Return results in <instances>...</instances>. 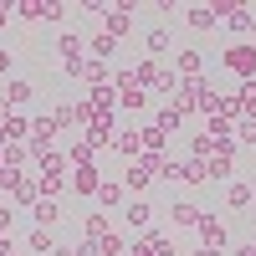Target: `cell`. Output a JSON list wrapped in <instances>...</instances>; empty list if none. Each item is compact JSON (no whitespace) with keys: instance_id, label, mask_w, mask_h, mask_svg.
<instances>
[{"instance_id":"cell-1","label":"cell","mask_w":256,"mask_h":256,"mask_svg":"<svg viewBox=\"0 0 256 256\" xmlns=\"http://www.w3.org/2000/svg\"><path fill=\"white\" fill-rule=\"evenodd\" d=\"M220 67H226L230 77L251 82V77H256V41H230V46L220 52Z\"/></svg>"},{"instance_id":"cell-2","label":"cell","mask_w":256,"mask_h":256,"mask_svg":"<svg viewBox=\"0 0 256 256\" xmlns=\"http://www.w3.org/2000/svg\"><path fill=\"white\" fill-rule=\"evenodd\" d=\"M113 92H118V108H123V113H144V108H148V88H138L134 72H118V77H113Z\"/></svg>"},{"instance_id":"cell-3","label":"cell","mask_w":256,"mask_h":256,"mask_svg":"<svg viewBox=\"0 0 256 256\" xmlns=\"http://www.w3.org/2000/svg\"><path fill=\"white\" fill-rule=\"evenodd\" d=\"M113 154H118V159H128V164H138V159H144V134H138L134 123H123V128H118Z\"/></svg>"},{"instance_id":"cell-4","label":"cell","mask_w":256,"mask_h":256,"mask_svg":"<svg viewBox=\"0 0 256 256\" xmlns=\"http://www.w3.org/2000/svg\"><path fill=\"white\" fill-rule=\"evenodd\" d=\"M98 190H102V169H98V164L72 169V195H77V200H88V205H92V200H98Z\"/></svg>"},{"instance_id":"cell-5","label":"cell","mask_w":256,"mask_h":256,"mask_svg":"<svg viewBox=\"0 0 256 256\" xmlns=\"http://www.w3.org/2000/svg\"><path fill=\"white\" fill-rule=\"evenodd\" d=\"M200 246H210V251H226L230 246V230H226V220H216V216H200Z\"/></svg>"},{"instance_id":"cell-6","label":"cell","mask_w":256,"mask_h":256,"mask_svg":"<svg viewBox=\"0 0 256 256\" xmlns=\"http://www.w3.org/2000/svg\"><path fill=\"white\" fill-rule=\"evenodd\" d=\"M6 200L20 205V210H36V205H41V184L26 180V174H16V184H10V195H6Z\"/></svg>"},{"instance_id":"cell-7","label":"cell","mask_w":256,"mask_h":256,"mask_svg":"<svg viewBox=\"0 0 256 256\" xmlns=\"http://www.w3.org/2000/svg\"><path fill=\"white\" fill-rule=\"evenodd\" d=\"M226 31H230V36H241V41H246V36L256 31V10L246 6V0H236V10L226 16Z\"/></svg>"},{"instance_id":"cell-8","label":"cell","mask_w":256,"mask_h":256,"mask_svg":"<svg viewBox=\"0 0 256 256\" xmlns=\"http://www.w3.org/2000/svg\"><path fill=\"white\" fill-rule=\"evenodd\" d=\"M31 98H36V82H26V77H10V88H6L10 113H26V108H31Z\"/></svg>"},{"instance_id":"cell-9","label":"cell","mask_w":256,"mask_h":256,"mask_svg":"<svg viewBox=\"0 0 256 256\" xmlns=\"http://www.w3.org/2000/svg\"><path fill=\"white\" fill-rule=\"evenodd\" d=\"M134 31V0H118V6L108 10V36L118 41V36H128Z\"/></svg>"},{"instance_id":"cell-10","label":"cell","mask_w":256,"mask_h":256,"mask_svg":"<svg viewBox=\"0 0 256 256\" xmlns=\"http://www.w3.org/2000/svg\"><path fill=\"white\" fill-rule=\"evenodd\" d=\"M184 26L205 36V31H216V26H220V16H216V6H190V10H184Z\"/></svg>"},{"instance_id":"cell-11","label":"cell","mask_w":256,"mask_h":256,"mask_svg":"<svg viewBox=\"0 0 256 256\" xmlns=\"http://www.w3.org/2000/svg\"><path fill=\"white\" fill-rule=\"evenodd\" d=\"M174 72H180V77H205V52H200V46H184V52L174 56Z\"/></svg>"},{"instance_id":"cell-12","label":"cell","mask_w":256,"mask_h":256,"mask_svg":"<svg viewBox=\"0 0 256 256\" xmlns=\"http://www.w3.org/2000/svg\"><path fill=\"white\" fill-rule=\"evenodd\" d=\"M0 134H6V144H31V118L26 113H10L6 123H0Z\"/></svg>"},{"instance_id":"cell-13","label":"cell","mask_w":256,"mask_h":256,"mask_svg":"<svg viewBox=\"0 0 256 256\" xmlns=\"http://www.w3.org/2000/svg\"><path fill=\"white\" fill-rule=\"evenodd\" d=\"M62 241H56V230H41V226H31V236H26V251L31 256H52Z\"/></svg>"},{"instance_id":"cell-14","label":"cell","mask_w":256,"mask_h":256,"mask_svg":"<svg viewBox=\"0 0 256 256\" xmlns=\"http://www.w3.org/2000/svg\"><path fill=\"white\" fill-rule=\"evenodd\" d=\"M200 216H205V210H195L190 200H174V205H169V220H174V230H190V226H200Z\"/></svg>"},{"instance_id":"cell-15","label":"cell","mask_w":256,"mask_h":256,"mask_svg":"<svg viewBox=\"0 0 256 256\" xmlns=\"http://www.w3.org/2000/svg\"><path fill=\"white\" fill-rule=\"evenodd\" d=\"M108 216H102V210H88V216H82V241H102V236H108Z\"/></svg>"},{"instance_id":"cell-16","label":"cell","mask_w":256,"mask_h":256,"mask_svg":"<svg viewBox=\"0 0 256 256\" xmlns=\"http://www.w3.org/2000/svg\"><path fill=\"white\" fill-rule=\"evenodd\" d=\"M123 220L134 226V230H148V226H154V205H148V200H134V205L123 210Z\"/></svg>"},{"instance_id":"cell-17","label":"cell","mask_w":256,"mask_h":256,"mask_svg":"<svg viewBox=\"0 0 256 256\" xmlns=\"http://www.w3.org/2000/svg\"><path fill=\"white\" fill-rule=\"evenodd\" d=\"M205 169H210V184H216V180H230V174H236V154H210Z\"/></svg>"},{"instance_id":"cell-18","label":"cell","mask_w":256,"mask_h":256,"mask_svg":"<svg viewBox=\"0 0 256 256\" xmlns=\"http://www.w3.org/2000/svg\"><path fill=\"white\" fill-rule=\"evenodd\" d=\"M31 220H36L41 230H56V220H62V205H56V200H41V205L31 210Z\"/></svg>"},{"instance_id":"cell-19","label":"cell","mask_w":256,"mask_h":256,"mask_svg":"<svg viewBox=\"0 0 256 256\" xmlns=\"http://www.w3.org/2000/svg\"><path fill=\"white\" fill-rule=\"evenodd\" d=\"M154 128H164V134H180V128H184V113L174 108V102H164V108L154 113Z\"/></svg>"},{"instance_id":"cell-20","label":"cell","mask_w":256,"mask_h":256,"mask_svg":"<svg viewBox=\"0 0 256 256\" xmlns=\"http://www.w3.org/2000/svg\"><path fill=\"white\" fill-rule=\"evenodd\" d=\"M0 159H6V169H16V174H20V169L31 164V148H26V144H6V148H0Z\"/></svg>"},{"instance_id":"cell-21","label":"cell","mask_w":256,"mask_h":256,"mask_svg":"<svg viewBox=\"0 0 256 256\" xmlns=\"http://www.w3.org/2000/svg\"><path fill=\"white\" fill-rule=\"evenodd\" d=\"M169 46H174V36H169L164 26H154V31H148V36H144V52H148V56H164Z\"/></svg>"},{"instance_id":"cell-22","label":"cell","mask_w":256,"mask_h":256,"mask_svg":"<svg viewBox=\"0 0 256 256\" xmlns=\"http://www.w3.org/2000/svg\"><path fill=\"white\" fill-rule=\"evenodd\" d=\"M88 102H92V113H113L118 108V92L113 88H88Z\"/></svg>"},{"instance_id":"cell-23","label":"cell","mask_w":256,"mask_h":256,"mask_svg":"<svg viewBox=\"0 0 256 256\" xmlns=\"http://www.w3.org/2000/svg\"><path fill=\"white\" fill-rule=\"evenodd\" d=\"M88 164H98V154H92V148H88V144L77 138V144L67 148V169H88Z\"/></svg>"},{"instance_id":"cell-24","label":"cell","mask_w":256,"mask_h":256,"mask_svg":"<svg viewBox=\"0 0 256 256\" xmlns=\"http://www.w3.org/2000/svg\"><path fill=\"white\" fill-rule=\"evenodd\" d=\"M236 98H241V118H251V123H256V77H251V82H241Z\"/></svg>"},{"instance_id":"cell-25","label":"cell","mask_w":256,"mask_h":256,"mask_svg":"<svg viewBox=\"0 0 256 256\" xmlns=\"http://www.w3.org/2000/svg\"><path fill=\"white\" fill-rule=\"evenodd\" d=\"M138 134H144V154H164V144H169V134H164V128H154V123H148V128H138Z\"/></svg>"},{"instance_id":"cell-26","label":"cell","mask_w":256,"mask_h":256,"mask_svg":"<svg viewBox=\"0 0 256 256\" xmlns=\"http://www.w3.org/2000/svg\"><path fill=\"white\" fill-rule=\"evenodd\" d=\"M88 52H92V62H102V67H108V56L118 52V41H113L108 31H102V36H92V46H88Z\"/></svg>"},{"instance_id":"cell-27","label":"cell","mask_w":256,"mask_h":256,"mask_svg":"<svg viewBox=\"0 0 256 256\" xmlns=\"http://www.w3.org/2000/svg\"><path fill=\"white\" fill-rule=\"evenodd\" d=\"M159 72H164V67H154V56H144L138 67H134V77H138V88H148V92H154V82H159Z\"/></svg>"},{"instance_id":"cell-28","label":"cell","mask_w":256,"mask_h":256,"mask_svg":"<svg viewBox=\"0 0 256 256\" xmlns=\"http://www.w3.org/2000/svg\"><path fill=\"white\" fill-rule=\"evenodd\" d=\"M56 56H62V62H72V56H88V46H82V36H72V31H67V36L56 41Z\"/></svg>"},{"instance_id":"cell-29","label":"cell","mask_w":256,"mask_h":256,"mask_svg":"<svg viewBox=\"0 0 256 256\" xmlns=\"http://www.w3.org/2000/svg\"><path fill=\"white\" fill-rule=\"evenodd\" d=\"M123 195H128V190H123L118 180H102V190H98V205H102V210H113V205H118Z\"/></svg>"},{"instance_id":"cell-30","label":"cell","mask_w":256,"mask_h":256,"mask_svg":"<svg viewBox=\"0 0 256 256\" xmlns=\"http://www.w3.org/2000/svg\"><path fill=\"white\" fill-rule=\"evenodd\" d=\"M16 16L26 26H36V20H46V0H26V6H16Z\"/></svg>"},{"instance_id":"cell-31","label":"cell","mask_w":256,"mask_h":256,"mask_svg":"<svg viewBox=\"0 0 256 256\" xmlns=\"http://www.w3.org/2000/svg\"><path fill=\"white\" fill-rule=\"evenodd\" d=\"M226 205L230 210H246L251 205V184H226Z\"/></svg>"},{"instance_id":"cell-32","label":"cell","mask_w":256,"mask_h":256,"mask_svg":"<svg viewBox=\"0 0 256 256\" xmlns=\"http://www.w3.org/2000/svg\"><path fill=\"white\" fill-rule=\"evenodd\" d=\"M98 251H102V256H128V241L118 236V230H108V236L98 241Z\"/></svg>"},{"instance_id":"cell-33","label":"cell","mask_w":256,"mask_h":256,"mask_svg":"<svg viewBox=\"0 0 256 256\" xmlns=\"http://www.w3.org/2000/svg\"><path fill=\"white\" fill-rule=\"evenodd\" d=\"M88 67H92V56H72V62H62V72H67L72 82H88Z\"/></svg>"},{"instance_id":"cell-34","label":"cell","mask_w":256,"mask_h":256,"mask_svg":"<svg viewBox=\"0 0 256 256\" xmlns=\"http://www.w3.org/2000/svg\"><path fill=\"white\" fill-rule=\"evenodd\" d=\"M52 118H56V128H72V123H82V118H77V102H56V108H52Z\"/></svg>"},{"instance_id":"cell-35","label":"cell","mask_w":256,"mask_h":256,"mask_svg":"<svg viewBox=\"0 0 256 256\" xmlns=\"http://www.w3.org/2000/svg\"><path fill=\"white\" fill-rule=\"evenodd\" d=\"M190 154H195V159H210V154H216V138H210V134H195V138H190Z\"/></svg>"},{"instance_id":"cell-36","label":"cell","mask_w":256,"mask_h":256,"mask_svg":"<svg viewBox=\"0 0 256 256\" xmlns=\"http://www.w3.org/2000/svg\"><path fill=\"white\" fill-rule=\"evenodd\" d=\"M77 10H82V16H92V20H98V16H102V20H108V10H113V6H108V0H82V6H77Z\"/></svg>"},{"instance_id":"cell-37","label":"cell","mask_w":256,"mask_h":256,"mask_svg":"<svg viewBox=\"0 0 256 256\" xmlns=\"http://www.w3.org/2000/svg\"><path fill=\"white\" fill-rule=\"evenodd\" d=\"M148 246H154V256H174V236H159V230H154Z\"/></svg>"},{"instance_id":"cell-38","label":"cell","mask_w":256,"mask_h":256,"mask_svg":"<svg viewBox=\"0 0 256 256\" xmlns=\"http://www.w3.org/2000/svg\"><path fill=\"white\" fill-rule=\"evenodd\" d=\"M236 138H241L246 148H256V123H251V118H241V123H236Z\"/></svg>"},{"instance_id":"cell-39","label":"cell","mask_w":256,"mask_h":256,"mask_svg":"<svg viewBox=\"0 0 256 256\" xmlns=\"http://www.w3.org/2000/svg\"><path fill=\"white\" fill-rule=\"evenodd\" d=\"M10 210H16L10 200H0V236H10Z\"/></svg>"},{"instance_id":"cell-40","label":"cell","mask_w":256,"mask_h":256,"mask_svg":"<svg viewBox=\"0 0 256 256\" xmlns=\"http://www.w3.org/2000/svg\"><path fill=\"white\" fill-rule=\"evenodd\" d=\"M46 20H67V6H62V0H46Z\"/></svg>"},{"instance_id":"cell-41","label":"cell","mask_w":256,"mask_h":256,"mask_svg":"<svg viewBox=\"0 0 256 256\" xmlns=\"http://www.w3.org/2000/svg\"><path fill=\"white\" fill-rule=\"evenodd\" d=\"M72 256H102V251H98V241H77V246H72Z\"/></svg>"},{"instance_id":"cell-42","label":"cell","mask_w":256,"mask_h":256,"mask_svg":"<svg viewBox=\"0 0 256 256\" xmlns=\"http://www.w3.org/2000/svg\"><path fill=\"white\" fill-rule=\"evenodd\" d=\"M128 256H154V246H148V241H134V246H128Z\"/></svg>"},{"instance_id":"cell-43","label":"cell","mask_w":256,"mask_h":256,"mask_svg":"<svg viewBox=\"0 0 256 256\" xmlns=\"http://www.w3.org/2000/svg\"><path fill=\"white\" fill-rule=\"evenodd\" d=\"M10 16H16V6H6V0H0V31L10 26Z\"/></svg>"},{"instance_id":"cell-44","label":"cell","mask_w":256,"mask_h":256,"mask_svg":"<svg viewBox=\"0 0 256 256\" xmlns=\"http://www.w3.org/2000/svg\"><path fill=\"white\" fill-rule=\"evenodd\" d=\"M230 256H256V246H251V241H241V246L230 251Z\"/></svg>"},{"instance_id":"cell-45","label":"cell","mask_w":256,"mask_h":256,"mask_svg":"<svg viewBox=\"0 0 256 256\" xmlns=\"http://www.w3.org/2000/svg\"><path fill=\"white\" fill-rule=\"evenodd\" d=\"M10 72V52H0V77H6Z\"/></svg>"},{"instance_id":"cell-46","label":"cell","mask_w":256,"mask_h":256,"mask_svg":"<svg viewBox=\"0 0 256 256\" xmlns=\"http://www.w3.org/2000/svg\"><path fill=\"white\" fill-rule=\"evenodd\" d=\"M0 256H20V251H16V246H10V241H0Z\"/></svg>"},{"instance_id":"cell-47","label":"cell","mask_w":256,"mask_h":256,"mask_svg":"<svg viewBox=\"0 0 256 256\" xmlns=\"http://www.w3.org/2000/svg\"><path fill=\"white\" fill-rule=\"evenodd\" d=\"M190 256H220V251H210V246H195V251H190Z\"/></svg>"},{"instance_id":"cell-48","label":"cell","mask_w":256,"mask_h":256,"mask_svg":"<svg viewBox=\"0 0 256 256\" xmlns=\"http://www.w3.org/2000/svg\"><path fill=\"white\" fill-rule=\"evenodd\" d=\"M0 174H6V159H0Z\"/></svg>"},{"instance_id":"cell-49","label":"cell","mask_w":256,"mask_h":256,"mask_svg":"<svg viewBox=\"0 0 256 256\" xmlns=\"http://www.w3.org/2000/svg\"><path fill=\"white\" fill-rule=\"evenodd\" d=\"M251 200H256V184H251Z\"/></svg>"},{"instance_id":"cell-50","label":"cell","mask_w":256,"mask_h":256,"mask_svg":"<svg viewBox=\"0 0 256 256\" xmlns=\"http://www.w3.org/2000/svg\"><path fill=\"white\" fill-rule=\"evenodd\" d=\"M251 246H256V236H251Z\"/></svg>"},{"instance_id":"cell-51","label":"cell","mask_w":256,"mask_h":256,"mask_svg":"<svg viewBox=\"0 0 256 256\" xmlns=\"http://www.w3.org/2000/svg\"><path fill=\"white\" fill-rule=\"evenodd\" d=\"M0 241H6V236H0Z\"/></svg>"}]
</instances>
